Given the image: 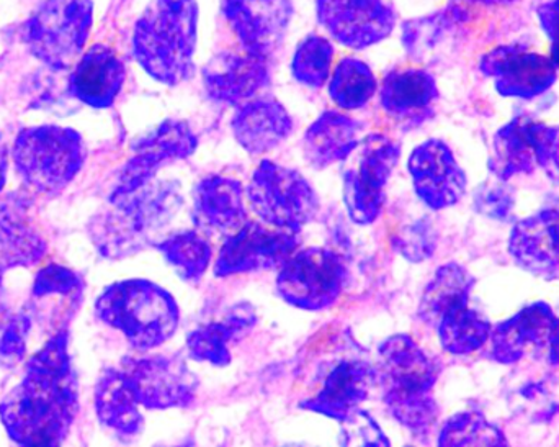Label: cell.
<instances>
[{
	"label": "cell",
	"instance_id": "6da1fadb",
	"mask_svg": "<svg viewBox=\"0 0 559 447\" xmlns=\"http://www.w3.org/2000/svg\"><path fill=\"white\" fill-rule=\"evenodd\" d=\"M81 410L79 376L69 328L52 331L26 357L23 376L0 400V425L16 446L55 447L68 442Z\"/></svg>",
	"mask_w": 559,
	"mask_h": 447
},
{
	"label": "cell",
	"instance_id": "7a4b0ae2",
	"mask_svg": "<svg viewBox=\"0 0 559 447\" xmlns=\"http://www.w3.org/2000/svg\"><path fill=\"white\" fill-rule=\"evenodd\" d=\"M180 207L179 183L153 179L134 192L108 197L107 205L88 220V239L102 258H131L156 245Z\"/></svg>",
	"mask_w": 559,
	"mask_h": 447
},
{
	"label": "cell",
	"instance_id": "3957f363",
	"mask_svg": "<svg viewBox=\"0 0 559 447\" xmlns=\"http://www.w3.org/2000/svg\"><path fill=\"white\" fill-rule=\"evenodd\" d=\"M378 380L388 413L414 438L427 439L439 423L433 387L440 364L409 334H394L378 348Z\"/></svg>",
	"mask_w": 559,
	"mask_h": 447
},
{
	"label": "cell",
	"instance_id": "277c9868",
	"mask_svg": "<svg viewBox=\"0 0 559 447\" xmlns=\"http://www.w3.org/2000/svg\"><path fill=\"white\" fill-rule=\"evenodd\" d=\"M197 39V0H151L134 25V59L154 81L179 85L192 75Z\"/></svg>",
	"mask_w": 559,
	"mask_h": 447
},
{
	"label": "cell",
	"instance_id": "5b68a950",
	"mask_svg": "<svg viewBox=\"0 0 559 447\" xmlns=\"http://www.w3.org/2000/svg\"><path fill=\"white\" fill-rule=\"evenodd\" d=\"M95 317L123 334L136 351L163 346L176 334L180 308L174 295L147 279H123L95 298Z\"/></svg>",
	"mask_w": 559,
	"mask_h": 447
},
{
	"label": "cell",
	"instance_id": "8992f818",
	"mask_svg": "<svg viewBox=\"0 0 559 447\" xmlns=\"http://www.w3.org/2000/svg\"><path fill=\"white\" fill-rule=\"evenodd\" d=\"M10 164L26 192L55 197L84 169L87 144L75 128L43 123L22 128L9 148Z\"/></svg>",
	"mask_w": 559,
	"mask_h": 447
},
{
	"label": "cell",
	"instance_id": "52a82bcc",
	"mask_svg": "<svg viewBox=\"0 0 559 447\" xmlns=\"http://www.w3.org/2000/svg\"><path fill=\"white\" fill-rule=\"evenodd\" d=\"M94 26V0H41L23 26V42L46 68L71 71Z\"/></svg>",
	"mask_w": 559,
	"mask_h": 447
},
{
	"label": "cell",
	"instance_id": "ba28073f",
	"mask_svg": "<svg viewBox=\"0 0 559 447\" xmlns=\"http://www.w3.org/2000/svg\"><path fill=\"white\" fill-rule=\"evenodd\" d=\"M400 143L386 134H367L344 160V203L357 225L377 222L386 202V187L400 163Z\"/></svg>",
	"mask_w": 559,
	"mask_h": 447
},
{
	"label": "cell",
	"instance_id": "9c48e42d",
	"mask_svg": "<svg viewBox=\"0 0 559 447\" xmlns=\"http://www.w3.org/2000/svg\"><path fill=\"white\" fill-rule=\"evenodd\" d=\"M246 196L261 222L285 232L301 233L319 210V197L309 180L269 160L252 174Z\"/></svg>",
	"mask_w": 559,
	"mask_h": 447
},
{
	"label": "cell",
	"instance_id": "30bf717a",
	"mask_svg": "<svg viewBox=\"0 0 559 447\" xmlns=\"http://www.w3.org/2000/svg\"><path fill=\"white\" fill-rule=\"evenodd\" d=\"M489 169L501 180L544 170L559 183V128L531 117H515L492 140Z\"/></svg>",
	"mask_w": 559,
	"mask_h": 447
},
{
	"label": "cell",
	"instance_id": "8fae6325",
	"mask_svg": "<svg viewBox=\"0 0 559 447\" xmlns=\"http://www.w3.org/2000/svg\"><path fill=\"white\" fill-rule=\"evenodd\" d=\"M347 281V268L337 252L328 248H308L293 252L280 268L277 292L282 301L306 311L332 307Z\"/></svg>",
	"mask_w": 559,
	"mask_h": 447
},
{
	"label": "cell",
	"instance_id": "7c38bea8",
	"mask_svg": "<svg viewBox=\"0 0 559 447\" xmlns=\"http://www.w3.org/2000/svg\"><path fill=\"white\" fill-rule=\"evenodd\" d=\"M118 367L143 409H187L195 402L199 379L179 356L124 357Z\"/></svg>",
	"mask_w": 559,
	"mask_h": 447
},
{
	"label": "cell",
	"instance_id": "4fadbf2b",
	"mask_svg": "<svg viewBox=\"0 0 559 447\" xmlns=\"http://www.w3.org/2000/svg\"><path fill=\"white\" fill-rule=\"evenodd\" d=\"M299 233L274 228L264 222H246L228 236L215 261L216 278L274 271L298 249Z\"/></svg>",
	"mask_w": 559,
	"mask_h": 447
},
{
	"label": "cell",
	"instance_id": "5bb4252c",
	"mask_svg": "<svg viewBox=\"0 0 559 447\" xmlns=\"http://www.w3.org/2000/svg\"><path fill=\"white\" fill-rule=\"evenodd\" d=\"M199 148V137L182 120L163 121L153 133L134 143L133 153L118 174L110 196L134 192L156 177L160 167L187 160Z\"/></svg>",
	"mask_w": 559,
	"mask_h": 447
},
{
	"label": "cell",
	"instance_id": "9a60e30c",
	"mask_svg": "<svg viewBox=\"0 0 559 447\" xmlns=\"http://www.w3.org/2000/svg\"><path fill=\"white\" fill-rule=\"evenodd\" d=\"M318 22L345 48L367 49L391 35L396 13L384 0H316Z\"/></svg>",
	"mask_w": 559,
	"mask_h": 447
},
{
	"label": "cell",
	"instance_id": "2e32d148",
	"mask_svg": "<svg viewBox=\"0 0 559 447\" xmlns=\"http://www.w3.org/2000/svg\"><path fill=\"white\" fill-rule=\"evenodd\" d=\"M483 74L495 81L502 97L535 98L557 82L554 59L524 45H502L486 52L479 62Z\"/></svg>",
	"mask_w": 559,
	"mask_h": 447
},
{
	"label": "cell",
	"instance_id": "e0dca14e",
	"mask_svg": "<svg viewBox=\"0 0 559 447\" xmlns=\"http://www.w3.org/2000/svg\"><path fill=\"white\" fill-rule=\"evenodd\" d=\"M414 190L429 209L456 205L466 192L465 170L442 140H429L414 148L407 161Z\"/></svg>",
	"mask_w": 559,
	"mask_h": 447
},
{
	"label": "cell",
	"instance_id": "ac0fdd59",
	"mask_svg": "<svg viewBox=\"0 0 559 447\" xmlns=\"http://www.w3.org/2000/svg\"><path fill=\"white\" fill-rule=\"evenodd\" d=\"M85 281L75 269L58 261L43 262L29 285L26 311L33 321H49L52 331L64 330L84 301Z\"/></svg>",
	"mask_w": 559,
	"mask_h": 447
},
{
	"label": "cell",
	"instance_id": "d6986e66",
	"mask_svg": "<svg viewBox=\"0 0 559 447\" xmlns=\"http://www.w3.org/2000/svg\"><path fill=\"white\" fill-rule=\"evenodd\" d=\"M26 193L0 196V268L5 271L38 268L48 258V239L33 219Z\"/></svg>",
	"mask_w": 559,
	"mask_h": 447
},
{
	"label": "cell",
	"instance_id": "ffe728a7",
	"mask_svg": "<svg viewBox=\"0 0 559 447\" xmlns=\"http://www.w3.org/2000/svg\"><path fill=\"white\" fill-rule=\"evenodd\" d=\"M223 13L241 46L255 55H274L293 16L292 0H223Z\"/></svg>",
	"mask_w": 559,
	"mask_h": 447
},
{
	"label": "cell",
	"instance_id": "44dd1931",
	"mask_svg": "<svg viewBox=\"0 0 559 447\" xmlns=\"http://www.w3.org/2000/svg\"><path fill=\"white\" fill-rule=\"evenodd\" d=\"M269 58L242 48L213 56L203 68V85L212 101L242 105L252 101L271 81Z\"/></svg>",
	"mask_w": 559,
	"mask_h": 447
},
{
	"label": "cell",
	"instance_id": "7402d4cb",
	"mask_svg": "<svg viewBox=\"0 0 559 447\" xmlns=\"http://www.w3.org/2000/svg\"><path fill=\"white\" fill-rule=\"evenodd\" d=\"M437 101L439 87L426 69H393L381 82V108L403 130H413L429 121L436 115Z\"/></svg>",
	"mask_w": 559,
	"mask_h": 447
},
{
	"label": "cell",
	"instance_id": "603a6c76",
	"mask_svg": "<svg viewBox=\"0 0 559 447\" xmlns=\"http://www.w3.org/2000/svg\"><path fill=\"white\" fill-rule=\"evenodd\" d=\"M127 79V69L111 46L97 43L72 66L69 95L95 110L114 107Z\"/></svg>",
	"mask_w": 559,
	"mask_h": 447
},
{
	"label": "cell",
	"instance_id": "cb8c5ba5",
	"mask_svg": "<svg viewBox=\"0 0 559 447\" xmlns=\"http://www.w3.org/2000/svg\"><path fill=\"white\" fill-rule=\"evenodd\" d=\"M509 252L524 271L542 278L559 275V207L540 210L515 223Z\"/></svg>",
	"mask_w": 559,
	"mask_h": 447
},
{
	"label": "cell",
	"instance_id": "d4e9b609",
	"mask_svg": "<svg viewBox=\"0 0 559 447\" xmlns=\"http://www.w3.org/2000/svg\"><path fill=\"white\" fill-rule=\"evenodd\" d=\"M377 383V367L365 361H344L331 370L318 396L301 403V409L342 423L368 399Z\"/></svg>",
	"mask_w": 559,
	"mask_h": 447
},
{
	"label": "cell",
	"instance_id": "484cf974",
	"mask_svg": "<svg viewBox=\"0 0 559 447\" xmlns=\"http://www.w3.org/2000/svg\"><path fill=\"white\" fill-rule=\"evenodd\" d=\"M557 315L545 302H535L492 328L491 357L499 364H515L528 353L548 348Z\"/></svg>",
	"mask_w": 559,
	"mask_h": 447
},
{
	"label": "cell",
	"instance_id": "4316f807",
	"mask_svg": "<svg viewBox=\"0 0 559 447\" xmlns=\"http://www.w3.org/2000/svg\"><path fill=\"white\" fill-rule=\"evenodd\" d=\"M192 220L203 232L233 235L248 222L245 189L239 180L209 176L193 190Z\"/></svg>",
	"mask_w": 559,
	"mask_h": 447
},
{
	"label": "cell",
	"instance_id": "83f0119b",
	"mask_svg": "<svg viewBox=\"0 0 559 447\" xmlns=\"http://www.w3.org/2000/svg\"><path fill=\"white\" fill-rule=\"evenodd\" d=\"M231 128L242 150L252 156H261L275 150L289 137L293 118L274 98H252L239 105Z\"/></svg>",
	"mask_w": 559,
	"mask_h": 447
},
{
	"label": "cell",
	"instance_id": "f1b7e54d",
	"mask_svg": "<svg viewBox=\"0 0 559 447\" xmlns=\"http://www.w3.org/2000/svg\"><path fill=\"white\" fill-rule=\"evenodd\" d=\"M255 308L248 302L236 304L218 321L197 328L187 337V351L193 361L225 367L231 363V346L254 330Z\"/></svg>",
	"mask_w": 559,
	"mask_h": 447
},
{
	"label": "cell",
	"instance_id": "f546056e",
	"mask_svg": "<svg viewBox=\"0 0 559 447\" xmlns=\"http://www.w3.org/2000/svg\"><path fill=\"white\" fill-rule=\"evenodd\" d=\"M361 125L341 111L319 115L302 137V154L309 166L322 170L344 161L358 144Z\"/></svg>",
	"mask_w": 559,
	"mask_h": 447
},
{
	"label": "cell",
	"instance_id": "4dcf8cb0",
	"mask_svg": "<svg viewBox=\"0 0 559 447\" xmlns=\"http://www.w3.org/2000/svg\"><path fill=\"white\" fill-rule=\"evenodd\" d=\"M94 409L98 422L105 428L124 438L140 435L143 430L140 403L134 399L120 367L102 370L95 384Z\"/></svg>",
	"mask_w": 559,
	"mask_h": 447
},
{
	"label": "cell",
	"instance_id": "1f68e13d",
	"mask_svg": "<svg viewBox=\"0 0 559 447\" xmlns=\"http://www.w3.org/2000/svg\"><path fill=\"white\" fill-rule=\"evenodd\" d=\"M475 284L476 279L465 266L459 262L440 266L424 289L417 315L424 324L436 328L447 314L468 305Z\"/></svg>",
	"mask_w": 559,
	"mask_h": 447
},
{
	"label": "cell",
	"instance_id": "d6a6232c",
	"mask_svg": "<svg viewBox=\"0 0 559 447\" xmlns=\"http://www.w3.org/2000/svg\"><path fill=\"white\" fill-rule=\"evenodd\" d=\"M466 20L468 13L460 3H453L436 15L409 20L404 25V46L417 59L427 58L432 52H443L459 38Z\"/></svg>",
	"mask_w": 559,
	"mask_h": 447
},
{
	"label": "cell",
	"instance_id": "836d02e7",
	"mask_svg": "<svg viewBox=\"0 0 559 447\" xmlns=\"http://www.w3.org/2000/svg\"><path fill=\"white\" fill-rule=\"evenodd\" d=\"M154 248L186 282H199L212 264V245L197 230L174 233L157 242Z\"/></svg>",
	"mask_w": 559,
	"mask_h": 447
},
{
	"label": "cell",
	"instance_id": "e575fe53",
	"mask_svg": "<svg viewBox=\"0 0 559 447\" xmlns=\"http://www.w3.org/2000/svg\"><path fill=\"white\" fill-rule=\"evenodd\" d=\"M436 330L447 353L466 356L488 343L492 327L488 318L465 305L447 314Z\"/></svg>",
	"mask_w": 559,
	"mask_h": 447
},
{
	"label": "cell",
	"instance_id": "d590c367",
	"mask_svg": "<svg viewBox=\"0 0 559 447\" xmlns=\"http://www.w3.org/2000/svg\"><path fill=\"white\" fill-rule=\"evenodd\" d=\"M378 82L373 71L361 59L342 58L329 78V97L338 108L358 110L373 98Z\"/></svg>",
	"mask_w": 559,
	"mask_h": 447
},
{
	"label": "cell",
	"instance_id": "8d00e7d4",
	"mask_svg": "<svg viewBox=\"0 0 559 447\" xmlns=\"http://www.w3.org/2000/svg\"><path fill=\"white\" fill-rule=\"evenodd\" d=\"M439 446H508L499 426L479 412H462L447 420L440 430Z\"/></svg>",
	"mask_w": 559,
	"mask_h": 447
},
{
	"label": "cell",
	"instance_id": "74e56055",
	"mask_svg": "<svg viewBox=\"0 0 559 447\" xmlns=\"http://www.w3.org/2000/svg\"><path fill=\"white\" fill-rule=\"evenodd\" d=\"M334 52V46L328 38L309 35L299 43L293 55V78L306 87H322L331 78Z\"/></svg>",
	"mask_w": 559,
	"mask_h": 447
},
{
	"label": "cell",
	"instance_id": "f35d334b",
	"mask_svg": "<svg viewBox=\"0 0 559 447\" xmlns=\"http://www.w3.org/2000/svg\"><path fill=\"white\" fill-rule=\"evenodd\" d=\"M33 325L35 321L25 307L0 315V369L12 370L25 364Z\"/></svg>",
	"mask_w": 559,
	"mask_h": 447
},
{
	"label": "cell",
	"instance_id": "ab89813d",
	"mask_svg": "<svg viewBox=\"0 0 559 447\" xmlns=\"http://www.w3.org/2000/svg\"><path fill=\"white\" fill-rule=\"evenodd\" d=\"M341 445L344 446H391L377 420L365 412L355 410L341 423Z\"/></svg>",
	"mask_w": 559,
	"mask_h": 447
},
{
	"label": "cell",
	"instance_id": "60d3db41",
	"mask_svg": "<svg viewBox=\"0 0 559 447\" xmlns=\"http://www.w3.org/2000/svg\"><path fill=\"white\" fill-rule=\"evenodd\" d=\"M396 251H400L407 261L423 262L433 255L436 249V235L429 225L423 222L403 230L394 239Z\"/></svg>",
	"mask_w": 559,
	"mask_h": 447
},
{
	"label": "cell",
	"instance_id": "b9f144b4",
	"mask_svg": "<svg viewBox=\"0 0 559 447\" xmlns=\"http://www.w3.org/2000/svg\"><path fill=\"white\" fill-rule=\"evenodd\" d=\"M537 12L542 28L551 43L550 58L554 59L559 71V0L542 3Z\"/></svg>",
	"mask_w": 559,
	"mask_h": 447
},
{
	"label": "cell",
	"instance_id": "7bdbcfd3",
	"mask_svg": "<svg viewBox=\"0 0 559 447\" xmlns=\"http://www.w3.org/2000/svg\"><path fill=\"white\" fill-rule=\"evenodd\" d=\"M548 361H550L551 366H559V317H557L554 330H551L550 343H548Z\"/></svg>",
	"mask_w": 559,
	"mask_h": 447
},
{
	"label": "cell",
	"instance_id": "ee69618b",
	"mask_svg": "<svg viewBox=\"0 0 559 447\" xmlns=\"http://www.w3.org/2000/svg\"><path fill=\"white\" fill-rule=\"evenodd\" d=\"M10 151L5 144L0 143V196L5 189L7 179H9Z\"/></svg>",
	"mask_w": 559,
	"mask_h": 447
},
{
	"label": "cell",
	"instance_id": "f6af8a7d",
	"mask_svg": "<svg viewBox=\"0 0 559 447\" xmlns=\"http://www.w3.org/2000/svg\"><path fill=\"white\" fill-rule=\"evenodd\" d=\"M456 3H475V5H511L515 0H453Z\"/></svg>",
	"mask_w": 559,
	"mask_h": 447
},
{
	"label": "cell",
	"instance_id": "bcb514c9",
	"mask_svg": "<svg viewBox=\"0 0 559 447\" xmlns=\"http://www.w3.org/2000/svg\"><path fill=\"white\" fill-rule=\"evenodd\" d=\"M5 269L0 268V305H2V297H3V275H5ZM2 308H0V315L3 314Z\"/></svg>",
	"mask_w": 559,
	"mask_h": 447
}]
</instances>
